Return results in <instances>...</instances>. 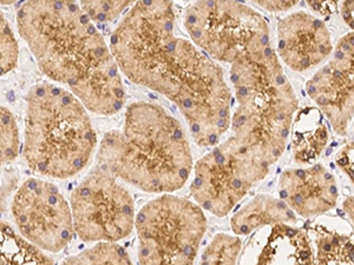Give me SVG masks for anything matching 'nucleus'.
<instances>
[{
  "label": "nucleus",
  "instance_id": "1",
  "mask_svg": "<svg viewBox=\"0 0 354 265\" xmlns=\"http://www.w3.org/2000/svg\"><path fill=\"white\" fill-rule=\"evenodd\" d=\"M17 28L41 72L66 85L90 112L111 116L125 104L120 68L93 21L73 1H26Z\"/></svg>",
  "mask_w": 354,
  "mask_h": 265
},
{
  "label": "nucleus",
  "instance_id": "2",
  "mask_svg": "<svg viewBox=\"0 0 354 265\" xmlns=\"http://www.w3.org/2000/svg\"><path fill=\"white\" fill-rule=\"evenodd\" d=\"M96 165L145 193L168 195L185 186L194 163L181 123L160 105L135 101L121 129L105 133Z\"/></svg>",
  "mask_w": 354,
  "mask_h": 265
},
{
  "label": "nucleus",
  "instance_id": "3",
  "mask_svg": "<svg viewBox=\"0 0 354 265\" xmlns=\"http://www.w3.org/2000/svg\"><path fill=\"white\" fill-rule=\"evenodd\" d=\"M145 88L175 103L195 143L218 145L232 126V91L223 70L193 41L175 37L153 65Z\"/></svg>",
  "mask_w": 354,
  "mask_h": 265
},
{
  "label": "nucleus",
  "instance_id": "4",
  "mask_svg": "<svg viewBox=\"0 0 354 265\" xmlns=\"http://www.w3.org/2000/svg\"><path fill=\"white\" fill-rule=\"evenodd\" d=\"M23 155L33 173L66 179L88 166L97 136L88 111L71 91L50 81L33 85L25 97Z\"/></svg>",
  "mask_w": 354,
  "mask_h": 265
},
{
  "label": "nucleus",
  "instance_id": "5",
  "mask_svg": "<svg viewBox=\"0 0 354 265\" xmlns=\"http://www.w3.org/2000/svg\"><path fill=\"white\" fill-rule=\"evenodd\" d=\"M236 98L232 132L275 164L286 151L299 99L273 48L230 68Z\"/></svg>",
  "mask_w": 354,
  "mask_h": 265
},
{
  "label": "nucleus",
  "instance_id": "6",
  "mask_svg": "<svg viewBox=\"0 0 354 265\" xmlns=\"http://www.w3.org/2000/svg\"><path fill=\"white\" fill-rule=\"evenodd\" d=\"M183 21L194 44L213 61L233 65L272 48L265 17L243 3H193Z\"/></svg>",
  "mask_w": 354,
  "mask_h": 265
},
{
  "label": "nucleus",
  "instance_id": "7",
  "mask_svg": "<svg viewBox=\"0 0 354 265\" xmlns=\"http://www.w3.org/2000/svg\"><path fill=\"white\" fill-rule=\"evenodd\" d=\"M135 228L140 265H194L207 218L196 203L168 193L143 205Z\"/></svg>",
  "mask_w": 354,
  "mask_h": 265
},
{
  "label": "nucleus",
  "instance_id": "8",
  "mask_svg": "<svg viewBox=\"0 0 354 265\" xmlns=\"http://www.w3.org/2000/svg\"><path fill=\"white\" fill-rule=\"evenodd\" d=\"M272 168L261 153L232 135L194 165L192 197L205 211L225 217Z\"/></svg>",
  "mask_w": 354,
  "mask_h": 265
},
{
  "label": "nucleus",
  "instance_id": "9",
  "mask_svg": "<svg viewBox=\"0 0 354 265\" xmlns=\"http://www.w3.org/2000/svg\"><path fill=\"white\" fill-rule=\"evenodd\" d=\"M77 236L88 243H116L133 233L135 205L129 191L95 164L70 196Z\"/></svg>",
  "mask_w": 354,
  "mask_h": 265
},
{
  "label": "nucleus",
  "instance_id": "10",
  "mask_svg": "<svg viewBox=\"0 0 354 265\" xmlns=\"http://www.w3.org/2000/svg\"><path fill=\"white\" fill-rule=\"evenodd\" d=\"M175 28L171 1L135 3L110 38V50L121 72L143 86L157 58L176 37Z\"/></svg>",
  "mask_w": 354,
  "mask_h": 265
},
{
  "label": "nucleus",
  "instance_id": "11",
  "mask_svg": "<svg viewBox=\"0 0 354 265\" xmlns=\"http://www.w3.org/2000/svg\"><path fill=\"white\" fill-rule=\"evenodd\" d=\"M18 233L48 253H57L73 241V211L58 186L30 178L19 186L11 204Z\"/></svg>",
  "mask_w": 354,
  "mask_h": 265
},
{
  "label": "nucleus",
  "instance_id": "12",
  "mask_svg": "<svg viewBox=\"0 0 354 265\" xmlns=\"http://www.w3.org/2000/svg\"><path fill=\"white\" fill-rule=\"evenodd\" d=\"M306 92L338 136L354 121V31L339 39L326 64L306 83Z\"/></svg>",
  "mask_w": 354,
  "mask_h": 265
},
{
  "label": "nucleus",
  "instance_id": "13",
  "mask_svg": "<svg viewBox=\"0 0 354 265\" xmlns=\"http://www.w3.org/2000/svg\"><path fill=\"white\" fill-rule=\"evenodd\" d=\"M279 59L295 72H306L328 61L333 53L330 30L319 17L294 11L278 23Z\"/></svg>",
  "mask_w": 354,
  "mask_h": 265
},
{
  "label": "nucleus",
  "instance_id": "14",
  "mask_svg": "<svg viewBox=\"0 0 354 265\" xmlns=\"http://www.w3.org/2000/svg\"><path fill=\"white\" fill-rule=\"evenodd\" d=\"M278 193L279 198L301 218L330 213L340 197L337 178L319 163L285 170L279 177Z\"/></svg>",
  "mask_w": 354,
  "mask_h": 265
},
{
  "label": "nucleus",
  "instance_id": "15",
  "mask_svg": "<svg viewBox=\"0 0 354 265\" xmlns=\"http://www.w3.org/2000/svg\"><path fill=\"white\" fill-rule=\"evenodd\" d=\"M255 265H314L310 233L295 224L270 228Z\"/></svg>",
  "mask_w": 354,
  "mask_h": 265
},
{
  "label": "nucleus",
  "instance_id": "16",
  "mask_svg": "<svg viewBox=\"0 0 354 265\" xmlns=\"http://www.w3.org/2000/svg\"><path fill=\"white\" fill-rule=\"evenodd\" d=\"M327 123L325 116L315 106L298 111L290 131V151L297 164H315L325 153L330 141Z\"/></svg>",
  "mask_w": 354,
  "mask_h": 265
},
{
  "label": "nucleus",
  "instance_id": "17",
  "mask_svg": "<svg viewBox=\"0 0 354 265\" xmlns=\"http://www.w3.org/2000/svg\"><path fill=\"white\" fill-rule=\"evenodd\" d=\"M298 216L281 198L258 195L234 213L230 228L235 236H245L262 228L279 224H297Z\"/></svg>",
  "mask_w": 354,
  "mask_h": 265
},
{
  "label": "nucleus",
  "instance_id": "18",
  "mask_svg": "<svg viewBox=\"0 0 354 265\" xmlns=\"http://www.w3.org/2000/svg\"><path fill=\"white\" fill-rule=\"evenodd\" d=\"M314 265H354V233L342 223L317 222L310 229Z\"/></svg>",
  "mask_w": 354,
  "mask_h": 265
},
{
  "label": "nucleus",
  "instance_id": "19",
  "mask_svg": "<svg viewBox=\"0 0 354 265\" xmlns=\"http://www.w3.org/2000/svg\"><path fill=\"white\" fill-rule=\"evenodd\" d=\"M1 265H53L44 250L26 241L8 222H1Z\"/></svg>",
  "mask_w": 354,
  "mask_h": 265
},
{
  "label": "nucleus",
  "instance_id": "20",
  "mask_svg": "<svg viewBox=\"0 0 354 265\" xmlns=\"http://www.w3.org/2000/svg\"><path fill=\"white\" fill-rule=\"evenodd\" d=\"M61 265H133L129 253L116 243H97L76 256L68 257Z\"/></svg>",
  "mask_w": 354,
  "mask_h": 265
},
{
  "label": "nucleus",
  "instance_id": "21",
  "mask_svg": "<svg viewBox=\"0 0 354 265\" xmlns=\"http://www.w3.org/2000/svg\"><path fill=\"white\" fill-rule=\"evenodd\" d=\"M241 248L239 236L218 233L205 246L200 265H236Z\"/></svg>",
  "mask_w": 354,
  "mask_h": 265
},
{
  "label": "nucleus",
  "instance_id": "22",
  "mask_svg": "<svg viewBox=\"0 0 354 265\" xmlns=\"http://www.w3.org/2000/svg\"><path fill=\"white\" fill-rule=\"evenodd\" d=\"M1 165L11 164L19 155V130L13 113L1 106Z\"/></svg>",
  "mask_w": 354,
  "mask_h": 265
},
{
  "label": "nucleus",
  "instance_id": "23",
  "mask_svg": "<svg viewBox=\"0 0 354 265\" xmlns=\"http://www.w3.org/2000/svg\"><path fill=\"white\" fill-rule=\"evenodd\" d=\"M133 4L135 1H81L80 5L93 23L106 24L125 14Z\"/></svg>",
  "mask_w": 354,
  "mask_h": 265
},
{
  "label": "nucleus",
  "instance_id": "24",
  "mask_svg": "<svg viewBox=\"0 0 354 265\" xmlns=\"http://www.w3.org/2000/svg\"><path fill=\"white\" fill-rule=\"evenodd\" d=\"M0 52H1V75L12 71L18 65L19 58V46L17 43L16 37L8 21L1 14L0 21Z\"/></svg>",
  "mask_w": 354,
  "mask_h": 265
},
{
  "label": "nucleus",
  "instance_id": "25",
  "mask_svg": "<svg viewBox=\"0 0 354 265\" xmlns=\"http://www.w3.org/2000/svg\"><path fill=\"white\" fill-rule=\"evenodd\" d=\"M335 164L342 173L354 184V129L350 139L342 145L334 158Z\"/></svg>",
  "mask_w": 354,
  "mask_h": 265
},
{
  "label": "nucleus",
  "instance_id": "26",
  "mask_svg": "<svg viewBox=\"0 0 354 265\" xmlns=\"http://www.w3.org/2000/svg\"><path fill=\"white\" fill-rule=\"evenodd\" d=\"M252 6L254 8H262L270 12H286V11H292L293 8H297L299 1L292 0H282V1H268V0H262V1H253Z\"/></svg>",
  "mask_w": 354,
  "mask_h": 265
},
{
  "label": "nucleus",
  "instance_id": "27",
  "mask_svg": "<svg viewBox=\"0 0 354 265\" xmlns=\"http://www.w3.org/2000/svg\"><path fill=\"white\" fill-rule=\"evenodd\" d=\"M338 4L339 3L334 1H307L308 8L322 16H330L332 13L335 12V10H338Z\"/></svg>",
  "mask_w": 354,
  "mask_h": 265
},
{
  "label": "nucleus",
  "instance_id": "28",
  "mask_svg": "<svg viewBox=\"0 0 354 265\" xmlns=\"http://www.w3.org/2000/svg\"><path fill=\"white\" fill-rule=\"evenodd\" d=\"M338 10L342 14V21L354 30V1L339 3Z\"/></svg>",
  "mask_w": 354,
  "mask_h": 265
},
{
  "label": "nucleus",
  "instance_id": "29",
  "mask_svg": "<svg viewBox=\"0 0 354 265\" xmlns=\"http://www.w3.org/2000/svg\"><path fill=\"white\" fill-rule=\"evenodd\" d=\"M342 210L352 224L354 231V196H350L342 202Z\"/></svg>",
  "mask_w": 354,
  "mask_h": 265
}]
</instances>
